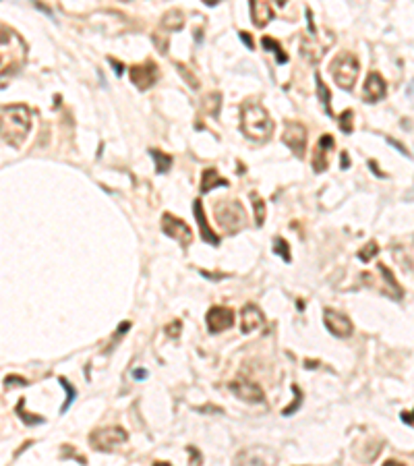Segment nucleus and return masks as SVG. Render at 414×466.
<instances>
[{
  "label": "nucleus",
  "instance_id": "f257e3e1",
  "mask_svg": "<svg viewBox=\"0 0 414 466\" xmlns=\"http://www.w3.org/2000/svg\"><path fill=\"white\" fill-rule=\"evenodd\" d=\"M242 133L253 141H267L274 133V120L267 110L257 102H246L240 110Z\"/></svg>",
  "mask_w": 414,
  "mask_h": 466
},
{
  "label": "nucleus",
  "instance_id": "f03ea898",
  "mask_svg": "<svg viewBox=\"0 0 414 466\" xmlns=\"http://www.w3.org/2000/svg\"><path fill=\"white\" fill-rule=\"evenodd\" d=\"M31 127L29 108L21 106H5L3 108V141L11 147H21Z\"/></svg>",
  "mask_w": 414,
  "mask_h": 466
},
{
  "label": "nucleus",
  "instance_id": "7ed1b4c3",
  "mask_svg": "<svg viewBox=\"0 0 414 466\" xmlns=\"http://www.w3.org/2000/svg\"><path fill=\"white\" fill-rule=\"evenodd\" d=\"M216 220L228 234H236L240 228L246 226V214L242 210V205L234 199L216 205Z\"/></svg>",
  "mask_w": 414,
  "mask_h": 466
},
{
  "label": "nucleus",
  "instance_id": "20e7f679",
  "mask_svg": "<svg viewBox=\"0 0 414 466\" xmlns=\"http://www.w3.org/2000/svg\"><path fill=\"white\" fill-rule=\"evenodd\" d=\"M329 71L334 75V81L342 89H352L356 83V77H358V58L354 54H350V52H342L329 65Z\"/></svg>",
  "mask_w": 414,
  "mask_h": 466
},
{
  "label": "nucleus",
  "instance_id": "39448f33",
  "mask_svg": "<svg viewBox=\"0 0 414 466\" xmlns=\"http://www.w3.org/2000/svg\"><path fill=\"white\" fill-rule=\"evenodd\" d=\"M129 439V433L122 427H104L89 435V445L97 452H110L122 445Z\"/></svg>",
  "mask_w": 414,
  "mask_h": 466
},
{
  "label": "nucleus",
  "instance_id": "423d86ee",
  "mask_svg": "<svg viewBox=\"0 0 414 466\" xmlns=\"http://www.w3.org/2000/svg\"><path fill=\"white\" fill-rule=\"evenodd\" d=\"M17 39H19V35L15 33V31H7V27H3V44L5 46H9V50L7 48H3V60H7V56H9V63L3 67V77L7 75V71H11V73H15V71H19L21 67H23V63H25V50H21V52H15L13 50V46L17 44Z\"/></svg>",
  "mask_w": 414,
  "mask_h": 466
},
{
  "label": "nucleus",
  "instance_id": "0eeeda50",
  "mask_svg": "<svg viewBox=\"0 0 414 466\" xmlns=\"http://www.w3.org/2000/svg\"><path fill=\"white\" fill-rule=\"evenodd\" d=\"M284 143L298 155L302 158L304 155V147H306V127L296 123V120H288L284 125V135H282Z\"/></svg>",
  "mask_w": 414,
  "mask_h": 466
},
{
  "label": "nucleus",
  "instance_id": "6e6552de",
  "mask_svg": "<svg viewBox=\"0 0 414 466\" xmlns=\"http://www.w3.org/2000/svg\"><path fill=\"white\" fill-rule=\"evenodd\" d=\"M162 230H164L166 236L178 240L182 247H189V245H191L193 232H191V228H189L180 218H176V216H172V214H164V216H162Z\"/></svg>",
  "mask_w": 414,
  "mask_h": 466
},
{
  "label": "nucleus",
  "instance_id": "1a4fd4ad",
  "mask_svg": "<svg viewBox=\"0 0 414 466\" xmlns=\"http://www.w3.org/2000/svg\"><path fill=\"white\" fill-rule=\"evenodd\" d=\"M207 330L212 334H220L224 330H230L234 326V313L232 309L228 307H212L207 311V317H205Z\"/></svg>",
  "mask_w": 414,
  "mask_h": 466
},
{
  "label": "nucleus",
  "instance_id": "9d476101",
  "mask_svg": "<svg viewBox=\"0 0 414 466\" xmlns=\"http://www.w3.org/2000/svg\"><path fill=\"white\" fill-rule=\"evenodd\" d=\"M323 323H325L327 332L334 334L336 338H348V336H352V321L344 313H340V311L325 309L323 311Z\"/></svg>",
  "mask_w": 414,
  "mask_h": 466
},
{
  "label": "nucleus",
  "instance_id": "9b49d317",
  "mask_svg": "<svg viewBox=\"0 0 414 466\" xmlns=\"http://www.w3.org/2000/svg\"><path fill=\"white\" fill-rule=\"evenodd\" d=\"M129 75H131V81H133L139 89H149L151 85H155V81H158L160 71H158V67H155L151 60H147L145 65H135V67H131Z\"/></svg>",
  "mask_w": 414,
  "mask_h": 466
},
{
  "label": "nucleus",
  "instance_id": "f8f14e48",
  "mask_svg": "<svg viewBox=\"0 0 414 466\" xmlns=\"http://www.w3.org/2000/svg\"><path fill=\"white\" fill-rule=\"evenodd\" d=\"M230 392L236 398H240V400H244L249 404H263L265 402L263 390L259 388L257 383H253V381H232L230 383Z\"/></svg>",
  "mask_w": 414,
  "mask_h": 466
},
{
  "label": "nucleus",
  "instance_id": "ddd939ff",
  "mask_svg": "<svg viewBox=\"0 0 414 466\" xmlns=\"http://www.w3.org/2000/svg\"><path fill=\"white\" fill-rule=\"evenodd\" d=\"M385 93H387L385 79L379 73H369V77L365 81V87H362V99L373 104V102H379L381 97H385Z\"/></svg>",
  "mask_w": 414,
  "mask_h": 466
},
{
  "label": "nucleus",
  "instance_id": "4468645a",
  "mask_svg": "<svg viewBox=\"0 0 414 466\" xmlns=\"http://www.w3.org/2000/svg\"><path fill=\"white\" fill-rule=\"evenodd\" d=\"M334 147V137L332 135H323L315 147V153H313V160H310V164H313V170L315 172H323L327 170V164H329V149Z\"/></svg>",
  "mask_w": 414,
  "mask_h": 466
},
{
  "label": "nucleus",
  "instance_id": "2eb2a0df",
  "mask_svg": "<svg viewBox=\"0 0 414 466\" xmlns=\"http://www.w3.org/2000/svg\"><path fill=\"white\" fill-rule=\"evenodd\" d=\"M263 326V315L255 305H246L240 313V330L242 334H251Z\"/></svg>",
  "mask_w": 414,
  "mask_h": 466
},
{
  "label": "nucleus",
  "instance_id": "dca6fc26",
  "mask_svg": "<svg viewBox=\"0 0 414 466\" xmlns=\"http://www.w3.org/2000/svg\"><path fill=\"white\" fill-rule=\"evenodd\" d=\"M251 17L255 27H265L276 17V11L265 0H255V3H251Z\"/></svg>",
  "mask_w": 414,
  "mask_h": 466
},
{
  "label": "nucleus",
  "instance_id": "f3484780",
  "mask_svg": "<svg viewBox=\"0 0 414 466\" xmlns=\"http://www.w3.org/2000/svg\"><path fill=\"white\" fill-rule=\"evenodd\" d=\"M193 214H195V220H197V224H199L201 238H203L205 242H210V245H220V236L214 234V230L210 228V224H207V218H205V214H203V205H201L199 199L193 203Z\"/></svg>",
  "mask_w": 414,
  "mask_h": 466
},
{
  "label": "nucleus",
  "instance_id": "a211bd4d",
  "mask_svg": "<svg viewBox=\"0 0 414 466\" xmlns=\"http://www.w3.org/2000/svg\"><path fill=\"white\" fill-rule=\"evenodd\" d=\"M216 187H228V180L222 178L216 168H205L201 176V193H210Z\"/></svg>",
  "mask_w": 414,
  "mask_h": 466
},
{
  "label": "nucleus",
  "instance_id": "6ab92c4d",
  "mask_svg": "<svg viewBox=\"0 0 414 466\" xmlns=\"http://www.w3.org/2000/svg\"><path fill=\"white\" fill-rule=\"evenodd\" d=\"M149 155L153 158V162H155V170H158L160 174H164V172H168V170H170V166H172V155L164 153L162 149H149Z\"/></svg>",
  "mask_w": 414,
  "mask_h": 466
},
{
  "label": "nucleus",
  "instance_id": "aec40b11",
  "mask_svg": "<svg viewBox=\"0 0 414 466\" xmlns=\"http://www.w3.org/2000/svg\"><path fill=\"white\" fill-rule=\"evenodd\" d=\"M261 46H263L265 50L274 52L276 58H278V65H286V63H288V54L282 50V46H280L276 39H272V37H263V39H261Z\"/></svg>",
  "mask_w": 414,
  "mask_h": 466
},
{
  "label": "nucleus",
  "instance_id": "412c9836",
  "mask_svg": "<svg viewBox=\"0 0 414 466\" xmlns=\"http://www.w3.org/2000/svg\"><path fill=\"white\" fill-rule=\"evenodd\" d=\"M251 199H253V210H255V224L263 226V222H265V201L257 193H251Z\"/></svg>",
  "mask_w": 414,
  "mask_h": 466
},
{
  "label": "nucleus",
  "instance_id": "4be33fe9",
  "mask_svg": "<svg viewBox=\"0 0 414 466\" xmlns=\"http://www.w3.org/2000/svg\"><path fill=\"white\" fill-rule=\"evenodd\" d=\"M162 25L168 27V29H176V31L182 29V25H184L182 13H180V11H170V13H166L164 19H162Z\"/></svg>",
  "mask_w": 414,
  "mask_h": 466
},
{
  "label": "nucleus",
  "instance_id": "5701e85b",
  "mask_svg": "<svg viewBox=\"0 0 414 466\" xmlns=\"http://www.w3.org/2000/svg\"><path fill=\"white\" fill-rule=\"evenodd\" d=\"M377 268H379V272H381V276H383V278H385V282H387V286H389V288H391V296H394V298H402V294H404V292H402V288H400V286H398V282H396V278H394V274H391V272H389V270H387V268H385V266H383V264H379V266H377Z\"/></svg>",
  "mask_w": 414,
  "mask_h": 466
},
{
  "label": "nucleus",
  "instance_id": "b1692460",
  "mask_svg": "<svg viewBox=\"0 0 414 466\" xmlns=\"http://www.w3.org/2000/svg\"><path fill=\"white\" fill-rule=\"evenodd\" d=\"M315 81H317V93H319V99L323 104V108L327 112V116H332V106H329V89L325 87V83L321 81L319 75H315Z\"/></svg>",
  "mask_w": 414,
  "mask_h": 466
},
{
  "label": "nucleus",
  "instance_id": "393cba45",
  "mask_svg": "<svg viewBox=\"0 0 414 466\" xmlns=\"http://www.w3.org/2000/svg\"><path fill=\"white\" fill-rule=\"evenodd\" d=\"M274 253H276V255H280L286 264H290V261H292V257H290V247H288V242H286L282 236L274 238Z\"/></svg>",
  "mask_w": 414,
  "mask_h": 466
},
{
  "label": "nucleus",
  "instance_id": "a878e982",
  "mask_svg": "<svg viewBox=\"0 0 414 466\" xmlns=\"http://www.w3.org/2000/svg\"><path fill=\"white\" fill-rule=\"evenodd\" d=\"M58 381H60V386L67 390V402L63 404V412H67V410H69V406L75 402V398H77V392H75V388H73V386H71V383L65 379V377H58Z\"/></svg>",
  "mask_w": 414,
  "mask_h": 466
},
{
  "label": "nucleus",
  "instance_id": "bb28decb",
  "mask_svg": "<svg viewBox=\"0 0 414 466\" xmlns=\"http://www.w3.org/2000/svg\"><path fill=\"white\" fill-rule=\"evenodd\" d=\"M377 242H369L367 247H362L360 249V253H358V259H360V261H371V259L377 255Z\"/></svg>",
  "mask_w": 414,
  "mask_h": 466
},
{
  "label": "nucleus",
  "instance_id": "cd10ccee",
  "mask_svg": "<svg viewBox=\"0 0 414 466\" xmlns=\"http://www.w3.org/2000/svg\"><path fill=\"white\" fill-rule=\"evenodd\" d=\"M338 125H340V131H342V133L350 135V133H352V110L342 112V116H340Z\"/></svg>",
  "mask_w": 414,
  "mask_h": 466
},
{
  "label": "nucleus",
  "instance_id": "c85d7f7f",
  "mask_svg": "<svg viewBox=\"0 0 414 466\" xmlns=\"http://www.w3.org/2000/svg\"><path fill=\"white\" fill-rule=\"evenodd\" d=\"M17 412H21V419H23L27 425H39V423H44V417H35V414H27V412H23L21 402H19V406H17Z\"/></svg>",
  "mask_w": 414,
  "mask_h": 466
},
{
  "label": "nucleus",
  "instance_id": "c756f323",
  "mask_svg": "<svg viewBox=\"0 0 414 466\" xmlns=\"http://www.w3.org/2000/svg\"><path fill=\"white\" fill-rule=\"evenodd\" d=\"M292 390L296 392V400H294V404H292V406H288V408H284V410H282V414H284V417H288V414H292V412H294V410L300 406V400H302V394H300V390H298L296 386H292Z\"/></svg>",
  "mask_w": 414,
  "mask_h": 466
},
{
  "label": "nucleus",
  "instance_id": "7c9ffc66",
  "mask_svg": "<svg viewBox=\"0 0 414 466\" xmlns=\"http://www.w3.org/2000/svg\"><path fill=\"white\" fill-rule=\"evenodd\" d=\"M180 328H182V323H180V321H174V323H170V326L166 328V334H168L170 338H178Z\"/></svg>",
  "mask_w": 414,
  "mask_h": 466
},
{
  "label": "nucleus",
  "instance_id": "2f4dec72",
  "mask_svg": "<svg viewBox=\"0 0 414 466\" xmlns=\"http://www.w3.org/2000/svg\"><path fill=\"white\" fill-rule=\"evenodd\" d=\"M5 383H7V386H27V379L17 377V375H9V377L5 379Z\"/></svg>",
  "mask_w": 414,
  "mask_h": 466
},
{
  "label": "nucleus",
  "instance_id": "473e14b6",
  "mask_svg": "<svg viewBox=\"0 0 414 466\" xmlns=\"http://www.w3.org/2000/svg\"><path fill=\"white\" fill-rule=\"evenodd\" d=\"M402 421L408 425H414V412H402Z\"/></svg>",
  "mask_w": 414,
  "mask_h": 466
},
{
  "label": "nucleus",
  "instance_id": "72a5a7b5",
  "mask_svg": "<svg viewBox=\"0 0 414 466\" xmlns=\"http://www.w3.org/2000/svg\"><path fill=\"white\" fill-rule=\"evenodd\" d=\"M240 39L244 42V46H246V48H253V39H251V35H249L246 31H240Z\"/></svg>",
  "mask_w": 414,
  "mask_h": 466
},
{
  "label": "nucleus",
  "instance_id": "f704fd0d",
  "mask_svg": "<svg viewBox=\"0 0 414 466\" xmlns=\"http://www.w3.org/2000/svg\"><path fill=\"white\" fill-rule=\"evenodd\" d=\"M108 63L114 67V73H116V75H122V65H120L118 60H114V58H108Z\"/></svg>",
  "mask_w": 414,
  "mask_h": 466
},
{
  "label": "nucleus",
  "instance_id": "c9c22d12",
  "mask_svg": "<svg viewBox=\"0 0 414 466\" xmlns=\"http://www.w3.org/2000/svg\"><path fill=\"white\" fill-rule=\"evenodd\" d=\"M133 377H135L137 381H139V379H145V377H147V371H145V369H135V371H133Z\"/></svg>",
  "mask_w": 414,
  "mask_h": 466
},
{
  "label": "nucleus",
  "instance_id": "e433bc0d",
  "mask_svg": "<svg viewBox=\"0 0 414 466\" xmlns=\"http://www.w3.org/2000/svg\"><path fill=\"white\" fill-rule=\"evenodd\" d=\"M383 466H404V464H402V462H398V460H387Z\"/></svg>",
  "mask_w": 414,
  "mask_h": 466
},
{
  "label": "nucleus",
  "instance_id": "4c0bfd02",
  "mask_svg": "<svg viewBox=\"0 0 414 466\" xmlns=\"http://www.w3.org/2000/svg\"><path fill=\"white\" fill-rule=\"evenodd\" d=\"M342 164H344V168H348V153L346 151H342Z\"/></svg>",
  "mask_w": 414,
  "mask_h": 466
},
{
  "label": "nucleus",
  "instance_id": "58836bf2",
  "mask_svg": "<svg viewBox=\"0 0 414 466\" xmlns=\"http://www.w3.org/2000/svg\"><path fill=\"white\" fill-rule=\"evenodd\" d=\"M153 466H170L168 462H153Z\"/></svg>",
  "mask_w": 414,
  "mask_h": 466
}]
</instances>
